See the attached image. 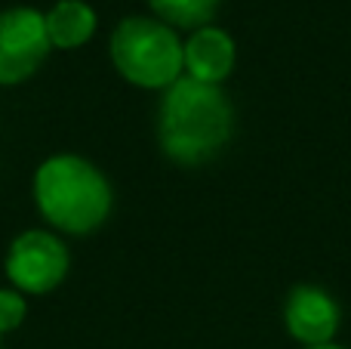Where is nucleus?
<instances>
[{
	"mask_svg": "<svg viewBox=\"0 0 351 349\" xmlns=\"http://www.w3.org/2000/svg\"><path fill=\"white\" fill-rule=\"evenodd\" d=\"M231 136V105L225 93L194 78L167 87L160 105V146L179 164L210 161Z\"/></svg>",
	"mask_w": 351,
	"mask_h": 349,
	"instance_id": "1",
	"label": "nucleus"
},
{
	"mask_svg": "<svg viewBox=\"0 0 351 349\" xmlns=\"http://www.w3.org/2000/svg\"><path fill=\"white\" fill-rule=\"evenodd\" d=\"M34 198L40 214L56 229L86 235L108 220L111 185L90 161L56 155L43 161L34 177Z\"/></svg>",
	"mask_w": 351,
	"mask_h": 349,
	"instance_id": "2",
	"label": "nucleus"
},
{
	"mask_svg": "<svg viewBox=\"0 0 351 349\" xmlns=\"http://www.w3.org/2000/svg\"><path fill=\"white\" fill-rule=\"evenodd\" d=\"M111 59L130 84L158 90L182 78L185 47L176 37V28L160 19L133 16L123 19L111 34Z\"/></svg>",
	"mask_w": 351,
	"mask_h": 349,
	"instance_id": "3",
	"label": "nucleus"
},
{
	"mask_svg": "<svg viewBox=\"0 0 351 349\" xmlns=\"http://www.w3.org/2000/svg\"><path fill=\"white\" fill-rule=\"evenodd\" d=\"M49 47L43 12L28 6L0 12V84L28 80L47 59Z\"/></svg>",
	"mask_w": 351,
	"mask_h": 349,
	"instance_id": "4",
	"label": "nucleus"
},
{
	"mask_svg": "<svg viewBox=\"0 0 351 349\" xmlns=\"http://www.w3.org/2000/svg\"><path fill=\"white\" fill-rule=\"evenodd\" d=\"M68 251L56 235L31 229L10 245L6 254V275L25 294H47L65 278Z\"/></svg>",
	"mask_w": 351,
	"mask_h": 349,
	"instance_id": "5",
	"label": "nucleus"
},
{
	"mask_svg": "<svg viewBox=\"0 0 351 349\" xmlns=\"http://www.w3.org/2000/svg\"><path fill=\"white\" fill-rule=\"evenodd\" d=\"M287 328L305 349L324 346L339 328V306L321 288H296L287 300Z\"/></svg>",
	"mask_w": 351,
	"mask_h": 349,
	"instance_id": "6",
	"label": "nucleus"
},
{
	"mask_svg": "<svg viewBox=\"0 0 351 349\" xmlns=\"http://www.w3.org/2000/svg\"><path fill=\"white\" fill-rule=\"evenodd\" d=\"M185 68L188 78L219 87L234 68V41L213 25L197 28L185 43Z\"/></svg>",
	"mask_w": 351,
	"mask_h": 349,
	"instance_id": "7",
	"label": "nucleus"
},
{
	"mask_svg": "<svg viewBox=\"0 0 351 349\" xmlns=\"http://www.w3.org/2000/svg\"><path fill=\"white\" fill-rule=\"evenodd\" d=\"M47 34L49 43L59 49H74L86 43L96 31V12L84 0H59L53 10L47 12Z\"/></svg>",
	"mask_w": 351,
	"mask_h": 349,
	"instance_id": "8",
	"label": "nucleus"
},
{
	"mask_svg": "<svg viewBox=\"0 0 351 349\" xmlns=\"http://www.w3.org/2000/svg\"><path fill=\"white\" fill-rule=\"evenodd\" d=\"M148 6L170 28L197 31L213 22V16L219 10V0H148Z\"/></svg>",
	"mask_w": 351,
	"mask_h": 349,
	"instance_id": "9",
	"label": "nucleus"
},
{
	"mask_svg": "<svg viewBox=\"0 0 351 349\" xmlns=\"http://www.w3.org/2000/svg\"><path fill=\"white\" fill-rule=\"evenodd\" d=\"M25 300L16 291H0V334L16 331L25 319Z\"/></svg>",
	"mask_w": 351,
	"mask_h": 349,
	"instance_id": "10",
	"label": "nucleus"
},
{
	"mask_svg": "<svg viewBox=\"0 0 351 349\" xmlns=\"http://www.w3.org/2000/svg\"><path fill=\"white\" fill-rule=\"evenodd\" d=\"M308 349H339V346H333V344H324V346H308Z\"/></svg>",
	"mask_w": 351,
	"mask_h": 349,
	"instance_id": "11",
	"label": "nucleus"
}]
</instances>
